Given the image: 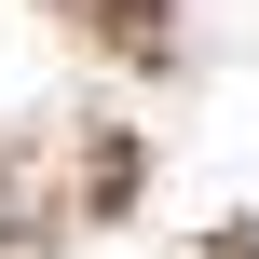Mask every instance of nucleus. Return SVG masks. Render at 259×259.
<instances>
[{"instance_id":"nucleus-1","label":"nucleus","mask_w":259,"mask_h":259,"mask_svg":"<svg viewBox=\"0 0 259 259\" xmlns=\"http://www.w3.org/2000/svg\"><path fill=\"white\" fill-rule=\"evenodd\" d=\"M246 259H259V246H246Z\"/></svg>"}]
</instances>
